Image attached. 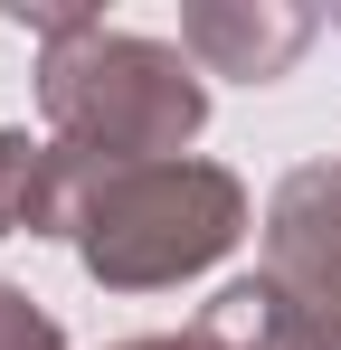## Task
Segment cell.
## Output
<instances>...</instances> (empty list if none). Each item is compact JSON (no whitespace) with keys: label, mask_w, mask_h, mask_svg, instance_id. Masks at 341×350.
<instances>
[{"label":"cell","mask_w":341,"mask_h":350,"mask_svg":"<svg viewBox=\"0 0 341 350\" xmlns=\"http://www.w3.org/2000/svg\"><path fill=\"white\" fill-rule=\"evenodd\" d=\"M266 275L303 293L323 322H341V161H303L266 199Z\"/></svg>","instance_id":"obj_3"},{"label":"cell","mask_w":341,"mask_h":350,"mask_svg":"<svg viewBox=\"0 0 341 350\" xmlns=\"http://www.w3.org/2000/svg\"><path fill=\"white\" fill-rule=\"evenodd\" d=\"M247 237V180L227 161H86L66 246L105 293H162L209 275Z\"/></svg>","instance_id":"obj_1"},{"label":"cell","mask_w":341,"mask_h":350,"mask_svg":"<svg viewBox=\"0 0 341 350\" xmlns=\"http://www.w3.org/2000/svg\"><path fill=\"white\" fill-rule=\"evenodd\" d=\"M114 350H218V341L190 322V332H142V341H114Z\"/></svg>","instance_id":"obj_8"},{"label":"cell","mask_w":341,"mask_h":350,"mask_svg":"<svg viewBox=\"0 0 341 350\" xmlns=\"http://www.w3.org/2000/svg\"><path fill=\"white\" fill-rule=\"evenodd\" d=\"M0 350H66V332H57V312L38 293L0 284Z\"/></svg>","instance_id":"obj_7"},{"label":"cell","mask_w":341,"mask_h":350,"mask_svg":"<svg viewBox=\"0 0 341 350\" xmlns=\"http://www.w3.org/2000/svg\"><path fill=\"white\" fill-rule=\"evenodd\" d=\"M76 180H86V152L29 142L19 123H0V237H66Z\"/></svg>","instance_id":"obj_6"},{"label":"cell","mask_w":341,"mask_h":350,"mask_svg":"<svg viewBox=\"0 0 341 350\" xmlns=\"http://www.w3.org/2000/svg\"><path fill=\"white\" fill-rule=\"evenodd\" d=\"M313 29H323V10H303V0H190L180 10V57L199 76L275 85L313 48Z\"/></svg>","instance_id":"obj_4"},{"label":"cell","mask_w":341,"mask_h":350,"mask_svg":"<svg viewBox=\"0 0 341 350\" xmlns=\"http://www.w3.org/2000/svg\"><path fill=\"white\" fill-rule=\"evenodd\" d=\"M332 29H341V10H332Z\"/></svg>","instance_id":"obj_9"},{"label":"cell","mask_w":341,"mask_h":350,"mask_svg":"<svg viewBox=\"0 0 341 350\" xmlns=\"http://www.w3.org/2000/svg\"><path fill=\"white\" fill-rule=\"evenodd\" d=\"M38 114H48V142L86 161H180L209 123V85L170 38L95 19L86 38L38 48Z\"/></svg>","instance_id":"obj_2"},{"label":"cell","mask_w":341,"mask_h":350,"mask_svg":"<svg viewBox=\"0 0 341 350\" xmlns=\"http://www.w3.org/2000/svg\"><path fill=\"white\" fill-rule=\"evenodd\" d=\"M199 332L218 350H341V322H323L303 293H284L266 265L237 275V284H218V303L199 312Z\"/></svg>","instance_id":"obj_5"}]
</instances>
